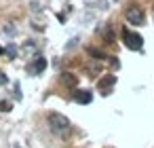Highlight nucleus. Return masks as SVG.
I'll use <instances>...</instances> for the list:
<instances>
[{
	"instance_id": "obj_1",
	"label": "nucleus",
	"mask_w": 154,
	"mask_h": 148,
	"mask_svg": "<svg viewBox=\"0 0 154 148\" xmlns=\"http://www.w3.org/2000/svg\"><path fill=\"white\" fill-rule=\"evenodd\" d=\"M49 127L57 133V135H66L68 131H70V121H68V116H63V114H59V112H49Z\"/></svg>"
},
{
	"instance_id": "obj_2",
	"label": "nucleus",
	"mask_w": 154,
	"mask_h": 148,
	"mask_svg": "<svg viewBox=\"0 0 154 148\" xmlns=\"http://www.w3.org/2000/svg\"><path fill=\"white\" fill-rule=\"evenodd\" d=\"M122 40H125V45H127L129 49H133V51H139L141 45H143V38H141L139 34H133L129 28H122Z\"/></svg>"
},
{
	"instance_id": "obj_3",
	"label": "nucleus",
	"mask_w": 154,
	"mask_h": 148,
	"mask_svg": "<svg viewBox=\"0 0 154 148\" xmlns=\"http://www.w3.org/2000/svg\"><path fill=\"white\" fill-rule=\"evenodd\" d=\"M125 17H127V21L133 24V26H143V19H146L141 7H129L127 13H125Z\"/></svg>"
},
{
	"instance_id": "obj_4",
	"label": "nucleus",
	"mask_w": 154,
	"mask_h": 148,
	"mask_svg": "<svg viewBox=\"0 0 154 148\" xmlns=\"http://www.w3.org/2000/svg\"><path fill=\"white\" fill-rule=\"evenodd\" d=\"M74 102H78V104H91L93 102V95H91V91H76L74 93Z\"/></svg>"
},
{
	"instance_id": "obj_5",
	"label": "nucleus",
	"mask_w": 154,
	"mask_h": 148,
	"mask_svg": "<svg viewBox=\"0 0 154 148\" xmlns=\"http://www.w3.org/2000/svg\"><path fill=\"white\" fill-rule=\"evenodd\" d=\"M85 70H87L89 76H97V74L101 72V64H99V61H89V64L85 66Z\"/></svg>"
},
{
	"instance_id": "obj_6",
	"label": "nucleus",
	"mask_w": 154,
	"mask_h": 148,
	"mask_svg": "<svg viewBox=\"0 0 154 148\" xmlns=\"http://www.w3.org/2000/svg\"><path fill=\"white\" fill-rule=\"evenodd\" d=\"M61 83H63L66 87H72V89H74V87L78 85V78H76L74 74H70V72H66V74H61Z\"/></svg>"
},
{
	"instance_id": "obj_7",
	"label": "nucleus",
	"mask_w": 154,
	"mask_h": 148,
	"mask_svg": "<svg viewBox=\"0 0 154 148\" xmlns=\"http://www.w3.org/2000/svg\"><path fill=\"white\" fill-rule=\"evenodd\" d=\"M112 85H116V76H114V74H110V76H103V78H99V89H110Z\"/></svg>"
},
{
	"instance_id": "obj_8",
	"label": "nucleus",
	"mask_w": 154,
	"mask_h": 148,
	"mask_svg": "<svg viewBox=\"0 0 154 148\" xmlns=\"http://www.w3.org/2000/svg\"><path fill=\"white\" fill-rule=\"evenodd\" d=\"M47 68V59L45 57H36V61H34V68H32V72L34 74H40L42 70Z\"/></svg>"
},
{
	"instance_id": "obj_9",
	"label": "nucleus",
	"mask_w": 154,
	"mask_h": 148,
	"mask_svg": "<svg viewBox=\"0 0 154 148\" xmlns=\"http://www.w3.org/2000/svg\"><path fill=\"white\" fill-rule=\"evenodd\" d=\"M97 32L103 36V40H106V43H114V32H112L110 28H99Z\"/></svg>"
},
{
	"instance_id": "obj_10",
	"label": "nucleus",
	"mask_w": 154,
	"mask_h": 148,
	"mask_svg": "<svg viewBox=\"0 0 154 148\" xmlns=\"http://www.w3.org/2000/svg\"><path fill=\"white\" fill-rule=\"evenodd\" d=\"M45 2H47V0H32V2H30V11H32V13H40V11L45 9V7H42Z\"/></svg>"
},
{
	"instance_id": "obj_11",
	"label": "nucleus",
	"mask_w": 154,
	"mask_h": 148,
	"mask_svg": "<svg viewBox=\"0 0 154 148\" xmlns=\"http://www.w3.org/2000/svg\"><path fill=\"white\" fill-rule=\"evenodd\" d=\"M2 32H5L7 36H15V34H17V26H13V24H5Z\"/></svg>"
},
{
	"instance_id": "obj_12",
	"label": "nucleus",
	"mask_w": 154,
	"mask_h": 148,
	"mask_svg": "<svg viewBox=\"0 0 154 148\" xmlns=\"http://www.w3.org/2000/svg\"><path fill=\"white\" fill-rule=\"evenodd\" d=\"M89 55H93V57H95V59H97V61H99V59H103V57H106V55H103V53H101V51H97V49H95V47H91V49H89Z\"/></svg>"
},
{
	"instance_id": "obj_13",
	"label": "nucleus",
	"mask_w": 154,
	"mask_h": 148,
	"mask_svg": "<svg viewBox=\"0 0 154 148\" xmlns=\"http://www.w3.org/2000/svg\"><path fill=\"white\" fill-rule=\"evenodd\" d=\"M11 108H13V104H11V102H7V99L0 102V112H9Z\"/></svg>"
},
{
	"instance_id": "obj_14",
	"label": "nucleus",
	"mask_w": 154,
	"mask_h": 148,
	"mask_svg": "<svg viewBox=\"0 0 154 148\" xmlns=\"http://www.w3.org/2000/svg\"><path fill=\"white\" fill-rule=\"evenodd\" d=\"M7 55L13 59V57L17 55V47H15V45H9V47H7Z\"/></svg>"
},
{
	"instance_id": "obj_15",
	"label": "nucleus",
	"mask_w": 154,
	"mask_h": 148,
	"mask_svg": "<svg viewBox=\"0 0 154 148\" xmlns=\"http://www.w3.org/2000/svg\"><path fill=\"white\" fill-rule=\"evenodd\" d=\"M34 49H36V45H34V43H30V40H28V43L23 45V51H26V53H32Z\"/></svg>"
},
{
	"instance_id": "obj_16",
	"label": "nucleus",
	"mask_w": 154,
	"mask_h": 148,
	"mask_svg": "<svg viewBox=\"0 0 154 148\" xmlns=\"http://www.w3.org/2000/svg\"><path fill=\"white\" fill-rule=\"evenodd\" d=\"M0 85H7V74L0 70Z\"/></svg>"
},
{
	"instance_id": "obj_17",
	"label": "nucleus",
	"mask_w": 154,
	"mask_h": 148,
	"mask_svg": "<svg viewBox=\"0 0 154 148\" xmlns=\"http://www.w3.org/2000/svg\"><path fill=\"white\" fill-rule=\"evenodd\" d=\"M76 40H78V38H72V40L68 43V49H72V47H76Z\"/></svg>"
},
{
	"instance_id": "obj_18",
	"label": "nucleus",
	"mask_w": 154,
	"mask_h": 148,
	"mask_svg": "<svg viewBox=\"0 0 154 148\" xmlns=\"http://www.w3.org/2000/svg\"><path fill=\"white\" fill-rule=\"evenodd\" d=\"M13 148H21V146H19V144H13Z\"/></svg>"
},
{
	"instance_id": "obj_19",
	"label": "nucleus",
	"mask_w": 154,
	"mask_h": 148,
	"mask_svg": "<svg viewBox=\"0 0 154 148\" xmlns=\"http://www.w3.org/2000/svg\"><path fill=\"white\" fill-rule=\"evenodd\" d=\"M110 2H116V0H110Z\"/></svg>"
}]
</instances>
